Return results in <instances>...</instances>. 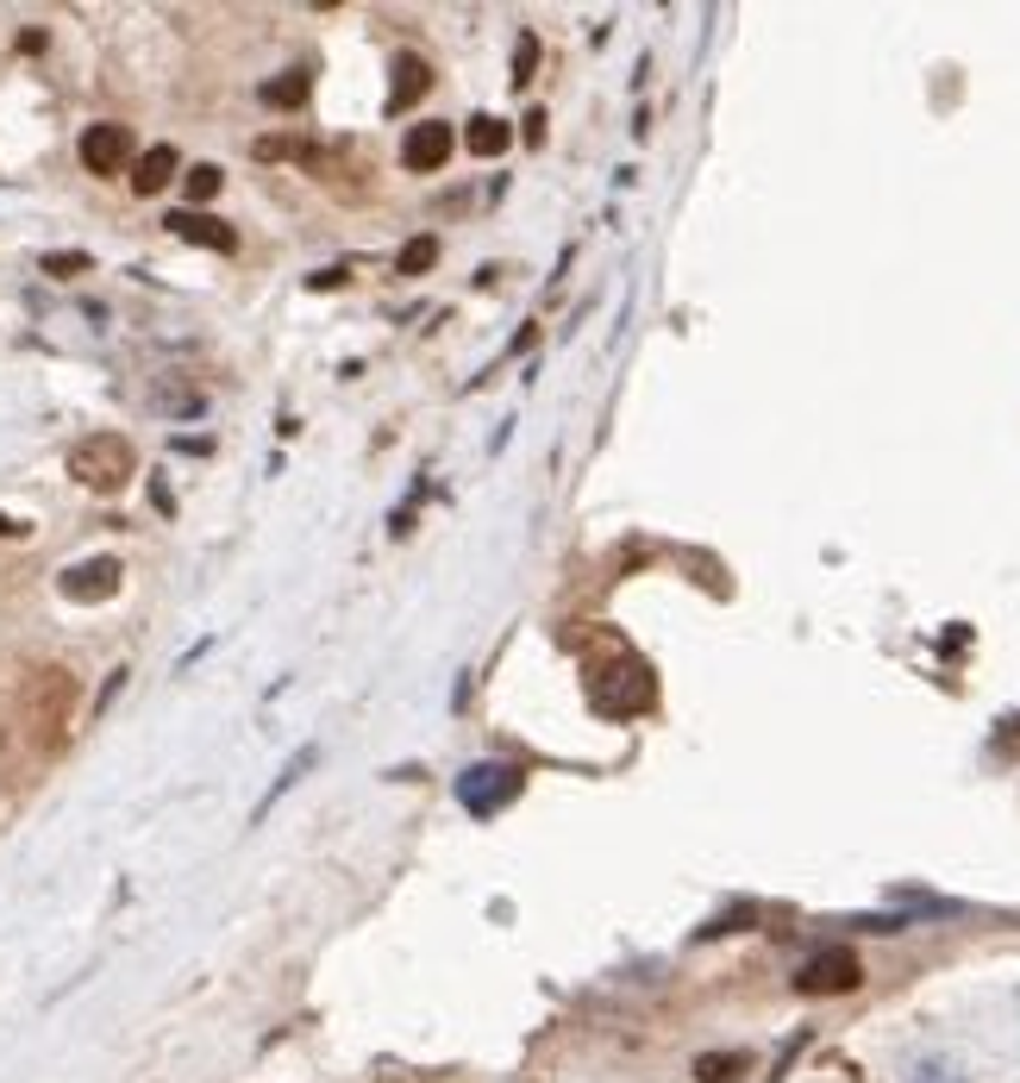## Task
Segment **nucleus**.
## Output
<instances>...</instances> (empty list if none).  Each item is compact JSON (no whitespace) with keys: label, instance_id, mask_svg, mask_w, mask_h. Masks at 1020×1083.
Segmentation results:
<instances>
[{"label":"nucleus","instance_id":"nucleus-1","mask_svg":"<svg viewBox=\"0 0 1020 1083\" xmlns=\"http://www.w3.org/2000/svg\"><path fill=\"white\" fill-rule=\"evenodd\" d=\"M132 439H119V432H88L76 451H69V476H76L82 489H95V495H114V489L132 483Z\"/></svg>","mask_w":1020,"mask_h":1083},{"label":"nucleus","instance_id":"nucleus-2","mask_svg":"<svg viewBox=\"0 0 1020 1083\" xmlns=\"http://www.w3.org/2000/svg\"><path fill=\"white\" fill-rule=\"evenodd\" d=\"M652 696H657L652 671H645V664H633V658L620 664V671H608V677L589 683V701H595L601 715H614V720L638 715V708H652Z\"/></svg>","mask_w":1020,"mask_h":1083},{"label":"nucleus","instance_id":"nucleus-3","mask_svg":"<svg viewBox=\"0 0 1020 1083\" xmlns=\"http://www.w3.org/2000/svg\"><path fill=\"white\" fill-rule=\"evenodd\" d=\"M858 984H865V965H858L851 946H820L808 965L795 971V989H802V996H851Z\"/></svg>","mask_w":1020,"mask_h":1083},{"label":"nucleus","instance_id":"nucleus-4","mask_svg":"<svg viewBox=\"0 0 1020 1083\" xmlns=\"http://www.w3.org/2000/svg\"><path fill=\"white\" fill-rule=\"evenodd\" d=\"M520 783H526V776L514 771V764H470V771L458 776V802L470 814H495V808H507V802L520 795Z\"/></svg>","mask_w":1020,"mask_h":1083},{"label":"nucleus","instance_id":"nucleus-5","mask_svg":"<svg viewBox=\"0 0 1020 1083\" xmlns=\"http://www.w3.org/2000/svg\"><path fill=\"white\" fill-rule=\"evenodd\" d=\"M451 126L444 119H420V126H407V138H401V163L414 175H432V170H444V157H451Z\"/></svg>","mask_w":1020,"mask_h":1083},{"label":"nucleus","instance_id":"nucleus-6","mask_svg":"<svg viewBox=\"0 0 1020 1083\" xmlns=\"http://www.w3.org/2000/svg\"><path fill=\"white\" fill-rule=\"evenodd\" d=\"M82 163H88L95 175H119L126 163H132V132L114 126V119L88 126V132H82Z\"/></svg>","mask_w":1020,"mask_h":1083},{"label":"nucleus","instance_id":"nucleus-7","mask_svg":"<svg viewBox=\"0 0 1020 1083\" xmlns=\"http://www.w3.org/2000/svg\"><path fill=\"white\" fill-rule=\"evenodd\" d=\"M119 577H126L119 558H88V564H69L57 577V589L69 601H107V596H119Z\"/></svg>","mask_w":1020,"mask_h":1083},{"label":"nucleus","instance_id":"nucleus-8","mask_svg":"<svg viewBox=\"0 0 1020 1083\" xmlns=\"http://www.w3.org/2000/svg\"><path fill=\"white\" fill-rule=\"evenodd\" d=\"M426 88H432V63H426L420 51H401V57H395V82H388V114H407Z\"/></svg>","mask_w":1020,"mask_h":1083},{"label":"nucleus","instance_id":"nucleus-9","mask_svg":"<svg viewBox=\"0 0 1020 1083\" xmlns=\"http://www.w3.org/2000/svg\"><path fill=\"white\" fill-rule=\"evenodd\" d=\"M163 226H170L175 238L201 245V251H238V233H232L226 219H207V213H170Z\"/></svg>","mask_w":1020,"mask_h":1083},{"label":"nucleus","instance_id":"nucleus-10","mask_svg":"<svg viewBox=\"0 0 1020 1083\" xmlns=\"http://www.w3.org/2000/svg\"><path fill=\"white\" fill-rule=\"evenodd\" d=\"M175 170H182L175 144H151V151L132 163V189H138V194H163V189L175 182Z\"/></svg>","mask_w":1020,"mask_h":1083},{"label":"nucleus","instance_id":"nucleus-11","mask_svg":"<svg viewBox=\"0 0 1020 1083\" xmlns=\"http://www.w3.org/2000/svg\"><path fill=\"white\" fill-rule=\"evenodd\" d=\"M507 138H514V132H507V119L476 114V119H470V132H463V144H470L476 157H501V151H507Z\"/></svg>","mask_w":1020,"mask_h":1083},{"label":"nucleus","instance_id":"nucleus-12","mask_svg":"<svg viewBox=\"0 0 1020 1083\" xmlns=\"http://www.w3.org/2000/svg\"><path fill=\"white\" fill-rule=\"evenodd\" d=\"M751 1071L745 1052H701L695 1059V1083H739Z\"/></svg>","mask_w":1020,"mask_h":1083},{"label":"nucleus","instance_id":"nucleus-13","mask_svg":"<svg viewBox=\"0 0 1020 1083\" xmlns=\"http://www.w3.org/2000/svg\"><path fill=\"white\" fill-rule=\"evenodd\" d=\"M257 95H264V107H301V100H308V69H289V76L264 82Z\"/></svg>","mask_w":1020,"mask_h":1083},{"label":"nucleus","instance_id":"nucleus-14","mask_svg":"<svg viewBox=\"0 0 1020 1083\" xmlns=\"http://www.w3.org/2000/svg\"><path fill=\"white\" fill-rule=\"evenodd\" d=\"M432 264H439V238H432V233L407 238V245H401V257H395V270H401V276H426Z\"/></svg>","mask_w":1020,"mask_h":1083},{"label":"nucleus","instance_id":"nucleus-15","mask_svg":"<svg viewBox=\"0 0 1020 1083\" xmlns=\"http://www.w3.org/2000/svg\"><path fill=\"white\" fill-rule=\"evenodd\" d=\"M219 182H226V175H219V163H194V170L182 175L189 201H213V194H219Z\"/></svg>","mask_w":1020,"mask_h":1083},{"label":"nucleus","instance_id":"nucleus-16","mask_svg":"<svg viewBox=\"0 0 1020 1083\" xmlns=\"http://www.w3.org/2000/svg\"><path fill=\"white\" fill-rule=\"evenodd\" d=\"M751 921H758V909H745V902H739V909L713 914L708 927H701V940H720V933H739V927H751Z\"/></svg>","mask_w":1020,"mask_h":1083},{"label":"nucleus","instance_id":"nucleus-17","mask_svg":"<svg viewBox=\"0 0 1020 1083\" xmlns=\"http://www.w3.org/2000/svg\"><path fill=\"white\" fill-rule=\"evenodd\" d=\"M533 69H539V39L533 32H520V44H514V82H533Z\"/></svg>","mask_w":1020,"mask_h":1083},{"label":"nucleus","instance_id":"nucleus-18","mask_svg":"<svg viewBox=\"0 0 1020 1083\" xmlns=\"http://www.w3.org/2000/svg\"><path fill=\"white\" fill-rule=\"evenodd\" d=\"M39 270L44 276H82V270H88V251H51Z\"/></svg>","mask_w":1020,"mask_h":1083},{"label":"nucleus","instance_id":"nucleus-19","mask_svg":"<svg viewBox=\"0 0 1020 1083\" xmlns=\"http://www.w3.org/2000/svg\"><path fill=\"white\" fill-rule=\"evenodd\" d=\"M520 138H526V144H545V114H539V107L520 119Z\"/></svg>","mask_w":1020,"mask_h":1083},{"label":"nucleus","instance_id":"nucleus-20","mask_svg":"<svg viewBox=\"0 0 1020 1083\" xmlns=\"http://www.w3.org/2000/svg\"><path fill=\"white\" fill-rule=\"evenodd\" d=\"M339 282H345V270H339V264H332V270H313V276H308V289H339Z\"/></svg>","mask_w":1020,"mask_h":1083},{"label":"nucleus","instance_id":"nucleus-21","mask_svg":"<svg viewBox=\"0 0 1020 1083\" xmlns=\"http://www.w3.org/2000/svg\"><path fill=\"white\" fill-rule=\"evenodd\" d=\"M20 533H25V521H7V514H0V539H20Z\"/></svg>","mask_w":1020,"mask_h":1083},{"label":"nucleus","instance_id":"nucleus-22","mask_svg":"<svg viewBox=\"0 0 1020 1083\" xmlns=\"http://www.w3.org/2000/svg\"><path fill=\"white\" fill-rule=\"evenodd\" d=\"M1008 727H1014V733H1020V720H1008Z\"/></svg>","mask_w":1020,"mask_h":1083}]
</instances>
